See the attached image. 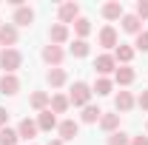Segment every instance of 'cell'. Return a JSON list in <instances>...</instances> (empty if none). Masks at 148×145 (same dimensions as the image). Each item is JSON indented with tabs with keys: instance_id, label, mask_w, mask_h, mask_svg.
<instances>
[{
	"instance_id": "cell-15",
	"label": "cell",
	"mask_w": 148,
	"mask_h": 145,
	"mask_svg": "<svg viewBox=\"0 0 148 145\" xmlns=\"http://www.w3.org/2000/svg\"><path fill=\"white\" fill-rule=\"evenodd\" d=\"M100 46H106V49H111V46H117V31H114L111 26H106V29L100 31Z\"/></svg>"
},
{
	"instance_id": "cell-35",
	"label": "cell",
	"mask_w": 148,
	"mask_h": 145,
	"mask_svg": "<svg viewBox=\"0 0 148 145\" xmlns=\"http://www.w3.org/2000/svg\"><path fill=\"white\" fill-rule=\"evenodd\" d=\"M0 54H3V51H0Z\"/></svg>"
},
{
	"instance_id": "cell-29",
	"label": "cell",
	"mask_w": 148,
	"mask_h": 145,
	"mask_svg": "<svg viewBox=\"0 0 148 145\" xmlns=\"http://www.w3.org/2000/svg\"><path fill=\"white\" fill-rule=\"evenodd\" d=\"M137 49L140 51H148V31H140L137 34Z\"/></svg>"
},
{
	"instance_id": "cell-20",
	"label": "cell",
	"mask_w": 148,
	"mask_h": 145,
	"mask_svg": "<svg viewBox=\"0 0 148 145\" xmlns=\"http://www.w3.org/2000/svg\"><path fill=\"white\" fill-rule=\"evenodd\" d=\"M117 83H120V85H128V83H134V71H131L128 66H125V68H117Z\"/></svg>"
},
{
	"instance_id": "cell-31",
	"label": "cell",
	"mask_w": 148,
	"mask_h": 145,
	"mask_svg": "<svg viewBox=\"0 0 148 145\" xmlns=\"http://www.w3.org/2000/svg\"><path fill=\"white\" fill-rule=\"evenodd\" d=\"M140 108L148 111V91H143V94H140Z\"/></svg>"
},
{
	"instance_id": "cell-8",
	"label": "cell",
	"mask_w": 148,
	"mask_h": 145,
	"mask_svg": "<svg viewBox=\"0 0 148 145\" xmlns=\"http://www.w3.org/2000/svg\"><path fill=\"white\" fill-rule=\"evenodd\" d=\"M0 43L3 46H14L17 43V29L14 26H0Z\"/></svg>"
},
{
	"instance_id": "cell-4",
	"label": "cell",
	"mask_w": 148,
	"mask_h": 145,
	"mask_svg": "<svg viewBox=\"0 0 148 145\" xmlns=\"http://www.w3.org/2000/svg\"><path fill=\"white\" fill-rule=\"evenodd\" d=\"M77 14H80L77 3H63L60 6V23H71V20H77Z\"/></svg>"
},
{
	"instance_id": "cell-18",
	"label": "cell",
	"mask_w": 148,
	"mask_h": 145,
	"mask_svg": "<svg viewBox=\"0 0 148 145\" xmlns=\"http://www.w3.org/2000/svg\"><path fill=\"white\" fill-rule=\"evenodd\" d=\"M63 83H66V71H63V68H51V71H49V85H63Z\"/></svg>"
},
{
	"instance_id": "cell-6",
	"label": "cell",
	"mask_w": 148,
	"mask_h": 145,
	"mask_svg": "<svg viewBox=\"0 0 148 145\" xmlns=\"http://www.w3.org/2000/svg\"><path fill=\"white\" fill-rule=\"evenodd\" d=\"M94 71H100V74L114 71V57H111V54H100L97 60H94Z\"/></svg>"
},
{
	"instance_id": "cell-24",
	"label": "cell",
	"mask_w": 148,
	"mask_h": 145,
	"mask_svg": "<svg viewBox=\"0 0 148 145\" xmlns=\"http://www.w3.org/2000/svg\"><path fill=\"white\" fill-rule=\"evenodd\" d=\"M66 108H69V100H66V97H60V94L51 97V111H54V114H63Z\"/></svg>"
},
{
	"instance_id": "cell-28",
	"label": "cell",
	"mask_w": 148,
	"mask_h": 145,
	"mask_svg": "<svg viewBox=\"0 0 148 145\" xmlns=\"http://www.w3.org/2000/svg\"><path fill=\"white\" fill-rule=\"evenodd\" d=\"M108 145H131V140L125 134H111L108 137Z\"/></svg>"
},
{
	"instance_id": "cell-32",
	"label": "cell",
	"mask_w": 148,
	"mask_h": 145,
	"mask_svg": "<svg viewBox=\"0 0 148 145\" xmlns=\"http://www.w3.org/2000/svg\"><path fill=\"white\" fill-rule=\"evenodd\" d=\"M6 120H9V111H6V108H0V125H6Z\"/></svg>"
},
{
	"instance_id": "cell-5",
	"label": "cell",
	"mask_w": 148,
	"mask_h": 145,
	"mask_svg": "<svg viewBox=\"0 0 148 145\" xmlns=\"http://www.w3.org/2000/svg\"><path fill=\"white\" fill-rule=\"evenodd\" d=\"M54 125H57V117H54V111H51V108H49V111H40L37 128H40V131H51Z\"/></svg>"
},
{
	"instance_id": "cell-7",
	"label": "cell",
	"mask_w": 148,
	"mask_h": 145,
	"mask_svg": "<svg viewBox=\"0 0 148 145\" xmlns=\"http://www.w3.org/2000/svg\"><path fill=\"white\" fill-rule=\"evenodd\" d=\"M34 134H37V122H34V120H29V117H26V120L20 122V128H17V137H23V140H32Z\"/></svg>"
},
{
	"instance_id": "cell-10",
	"label": "cell",
	"mask_w": 148,
	"mask_h": 145,
	"mask_svg": "<svg viewBox=\"0 0 148 145\" xmlns=\"http://www.w3.org/2000/svg\"><path fill=\"white\" fill-rule=\"evenodd\" d=\"M77 131H80V125H77L74 120L60 122V137H63V140H74V137H77Z\"/></svg>"
},
{
	"instance_id": "cell-2",
	"label": "cell",
	"mask_w": 148,
	"mask_h": 145,
	"mask_svg": "<svg viewBox=\"0 0 148 145\" xmlns=\"http://www.w3.org/2000/svg\"><path fill=\"white\" fill-rule=\"evenodd\" d=\"M20 63H23V57H20V51H14V49H6V51L0 54V66L9 74L14 71V68H20Z\"/></svg>"
},
{
	"instance_id": "cell-16",
	"label": "cell",
	"mask_w": 148,
	"mask_h": 145,
	"mask_svg": "<svg viewBox=\"0 0 148 145\" xmlns=\"http://www.w3.org/2000/svg\"><path fill=\"white\" fill-rule=\"evenodd\" d=\"M49 37H51V46H57V43H63L66 37H69V29L60 23V26H51V31H49Z\"/></svg>"
},
{
	"instance_id": "cell-3",
	"label": "cell",
	"mask_w": 148,
	"mask_h": 145,
	"mask_svg": "<svg viewBox=\"0 0 148 145\" xmlns=\"http://www.w3.org/2000/svg\"><path fill=\"white\" fill-rule=\"evenodd\" d=\"M0 91H3V94H17L20 91V80L14 74H3V77H0Z\"/></svg>"
},
{
	"instance_id": "cell-21",
	"label": "cell",
	"mask_w": 148,
	"mask_h": 145,
	"mask_svg": "<svg viewBox=\"0 0 148 145\" xmlns=\"http://www.w3.org/2000/svg\"><path fill=\"white\" fill-rule=\"evenodd\" d=\"M100 114H103V111L97 108V105H86V111H83V122H97Z\"/></svg>"
},
{
	"instance_id": "cell-14",
	"label": "cell",
	"mask_w": 148,
	"mask_h": 145,
	"mask_svg": "<svg viewBox=\"0 0 148 145\" xmlns=\"http://www.w3.org/2000/svg\"><path fill=\"white\" fill-rule=\"evenodd\" d=\"M123 29L128 34H140V17L137 14H123Z\"/></svg>"
},
{
	"instance_id": "cell-22",
	"label": "cell",
	"mask_w": 148,
	"mask_h": 145,
	"mask_svg": "<svg viewBox=\"0 0 148 145\" xmlns=\"http://www.w3.org/2000/svg\"><path fill=\"white\" fill-rule=\"evenodd\" d=\"M74 31H77L80 37H86L88 31H91V23H88L86 17H77V20H74Z\"/></svg>"
},
{
	"instance_id": "cell-34",
	"label": "cell",
	"mask_w": 148,
	"mask_h": 145,
	"mask_svg": "<svg viewBox=\"0 0 148 145\" xmlns=\"http://www.w3.org/2000/svg\"><path fill=\"white\" fill-rule=\"evenodd\" d=\"M49 145H63V142H60V140H54V142H49Z\"/></svg>"
},
{
	"instance_id": "cell-30",
	"label": "cell",
	"mask_w": 148,
	"mask_h": 145,
	"mask_svg": "<svg viewBox=\"0 0 148 145\" xmlns=\"http://www.w3.org/2000/svg\"><path fill=\"white\" fill-rule=\"evenodd\" d=\"M137 17H148V0H140L137 3Z\"/></svg>"
},
{
	"instance_id": "cell-9",
	"label": "cell",
	"mask_w": 148,
	"mask_h": 145,
	"mask_svg": "<svg viewBox=\"0 0 148 145\" xmlns=\"http://www.w3.org/2000/svg\"><path fill=\"white\" fill-rule=\"evenodd\" d=\"M43 60L57 66V63L63 60V49H60V46H46V49H43Z\"/></svg>"
},
{
	"instance_id": "cell-25",
	"label": "cell",
	"mask_w": 148,
	"mask_h": 145,
	"mask_svg": "<svg viewBox=\"0 0 148 145\" xmlns=\"http://www.w3.org/2000/svg\"><path fill=\"white\" fill-rule=\"evenodd\" d=\"M131 57H134V49H128V46H117V54H114V60H123V63H128Z\"/></svg>"
},
{
	"instance_id": "cell-12",
	"label": "cell",
	"mask_w": 148,
	"mask_h": 145,
	"mask_svg": "<svg viewBox=\"0 0 148 145\" xmlns=\"http://www.w3.org/2000/svg\"><path fill=\"white\" fill-rule=\"evenodd\" d=\"M114 105H117V111H131L134 97H131L128 91H120V94H117V100H114Z\"/></svg>"
},
{
	"instance_id": "cell-23",
	"label": "cell",
	"mask_w": 148,
	"mask_h": 145,
	"mask_svg": "<svg viewBox=\"0 0 148 145\" xmlns=\"http://www.w3.org/2000/svg\"><path fill=\"white\" fill-rule=\"evenodd\" d=\"M32 105L43 111L46 105H49V94H46V91H37V94H32Z\"/></svg>"
},
{
	"instance_id": "cell-33",
	"label": "cell",
	"mask_w": 148,
	"mask_h": 145,
	"mask_svg": "<svg viewBox=\"0 0 148 145\" xmlns=\"http://www.w3.org/2000/svg\"><path fill=\"white\" fill-rule=\"evenodd\" d=\"M131 145H148V137H137V140H134Z\"/></svg>"
},
{
	"instance_id": "cell-27",
	"label": "cell",
	"mask_w": 148,
	"mask_h": 145,
	"mask_svg": "<svg viewBox=\"0 0 148 145\" xmlns=\"http://www.w3.org/2000/svg\"><path fill=\"white\" fill-rule=\"evenodd\" d=\"M71 54L74 57H86L88 54V43H86V40H77V43L71 46Z\"/></svg>"
},
{
	"instance_id": "cell-19",
	"label": "cell",
	"mask_w": 148,
	"mask_h": 145,
	"mask_svg": "<svg viewBox=\"0 0 148 145\" xmlns=\"http://www.w3.org/2000/svg\"><path fill=\"white\" fill-rule=\"evenodd\" d=\"M17 142V131L12 128H0V145H14Z\"/></svg>"
},
{
	"instance_id": "cell-13",
	"label": "cell",
	"mask_w": 148,
	"mask_h": 145,
	"mask_svg": "<svg viewBox=\"0 0 148 145\" xmlns=\"http://www.w3.org/2000/svg\"><path fill=\"white\" fill-rule=\"evenodd\" d=\"M32 20H34V12L26 9V6H20L17 12H14V23H17V26H29Z\"/></svg>"
},
{
	"instance_id": "cell-1",
	"label": "cell",
	"mask_w": 148,
	"mask_h": 145,
	"mask_svg": "<svg viewBox=\"0 0 148 145\" xmlns=\"http://www.w3.org/2000/svg\"><path fill=\"white\" fill-rule=\"evenodd\" d=\"M88 100H91V88L86 83H74L71 94H69V103H74V105H88Z\"/></svg>"
},
{
	"instance_id": "cell-11",
	"label": "cell",
	"mask_w": 148,
	"mask_h": 145,
	"mask_svg": "<svg viewBox=\"0 0 148 145\" xmlns=\"http://www.w3.org/2000/svg\"><path fill=\"white\" fill-rule=\"evenodd\" d=\"M103 17H106V20L123 17V3H106V6H103Z\"/></svg>"
},
{
	"instance_id": "cell-26",
	"label": "cell",
	"mask_w": 148,
	"mask_h": 145,
	"mask_svg": "<svg viewBox=\"0 0 148 145\" xmlns=\"http://www.w3.org/2000/svg\"><path fill=\"white\" fill-rule=\"evenodd\" d=\"M94 91L103 97V94H111V80H106V77H100L97 83H94Z\"/></svg>"
},
{
	"instance_id": "cell-17",
	"label": "cell",
	"mask_w": 148,
	"mask_h": 145,
	"mask_svg": "<svg viewBox=\"0 0 148 145\" xmlns=\"http://www.w3.org/2000/svg\"><path fill=\"white\" fill-rule=\"evenodd\" d=\"M100 125L106 128V131H114V128L120 125V114H106V117H100Z\"/></svg>"
}]
</instances>
